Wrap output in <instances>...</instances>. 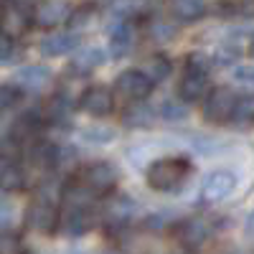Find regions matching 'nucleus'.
Returning a JSON list of instances; mask_svg holds the SVG:
<instances>
[{
    "mask_svg": "<svg viewBox=\"0 0 254 254\" xmlns=\"http://www.w3.org/2000/svg\"><path fill=\"white\" fill-rule=\"evenodd\" d=\"M190 173L188 158H163L147 168V186L153 190H176Z\"/></svg>",
    "mask_w": 254,
    "mask_h": 254,
    "instance_id": "1",
    "label": "nucleus"
},
{
    "mask_svg": "<svg viewBox=\"0 0 254 254\" xmlns=\"http://www.w3.org/2000/svg\"><path fill=\"white\" fill-rule=\"evenodd\" d=\"M208 92V76H206V59L201 54H190L186 59V71L178 81V97L183 102H198Z\"/></svg>",
    "mask_w": 254,
    "mask_h": 254,
    "instance_id": "2",
    "label": "nucleus"
},
{
    "mask_svg": "<svg viewBox=\"0 0 254 254\" xmlns=\"http://www.w3.org/2000/svg\"><path fill=\"white\" fill-rule=\"evenodd\" d=\"M79 181L87 186L97 198H102V196H110L112 190L117 188L120 173H117V168H112L110 163L99 160V163L84 165L81 171H79Z\"/></svg>",
    "mask_w": 254,
    "mask_h": 254,
    "instance_id": "3",
    "label": "nucleus"
},
{
    "mask_svg": "<svg viewBox=\"0 0 254 254\" xmlns=\"http://www.w3.org/2000/svg\"><path fill=\"white\" fill-rule=\"evenodd\" d=\"M237 104V92L229 87H216L206 92L203 97V120L211 125H224L231 120V112H234Z\"/></svg>",
    "mask_w": 254,
    "mask_h": 254,
    "instance_id": "4",
    "label": "nucleus"
},
{
    "mask_svg": "<svg viewBox=\"0 0 254 254\" xmlns=\"http://www.w3.org/2000/svg\"><path fill=\"white\" fill-rule=\"evenodd\" d=\"M150 92H153V81L147 79L145 71H137V69L122 71L115 81V94L127 102H142L145 97H150Z\"/></svg>",
    "mask_w": 254,
    "mask_h": 254,
    "instance_id": "5",
    "label": "nucleus"
},
{
    "mask_svg": "<svg viewBox=\"0 0 254 254\" xmlns=\"http://www.w3.org/2000/svg\"><path fill=\"white\" fill-rule=\"evenodd\" d=\"M33 23V10L28 5L10 3L0 8V33H5L10 38H20Z\"/></svg>",
    "mask_w": 254,
    "mask_h": 254,
    "instance_id": "6",
    "label": "nucleus"
},
{
    "mask_svg": "<svg viewBox=\"0 0 254 254\" xmlns=\"http://www.w3.org/2000/svg\"><path fill=\"white\" fill-rule=\"evenodd\" d=\"M26 224L33 231H38V234H51V231H56V226H59L56 203L49 201L46 196H38L26 211Z\"/></svg>",
    "mask_w": 254,
    "mask_h": 254,
    "instance_id": "7",
    "label": "nucleus"
},
{
    "mask_svg": "<svg viewBox=\"0 0 254 254\" xmlns=\"http://www.w3.org/2000/svg\"><path fill=\"white\" fill-rule=\"evenodd\" d=\"M176 237H178V244L186 247V249H198L208 242L211 237V224L201 216H188L183 219L178 226H176Z\"/></svg>",
    "mask_w": 254,
    "mask_h": 254,
    "instance_id": "8",
    "label": "nucleus"
},
{
    "mask_svg": "<svg viewBox=\"0 0 254 254\" xmlns=\"http://www.w3.org/2000/svg\"><path fill=\"white\" fill-rule=\"evenodd\" d=\"M71 15V8L66 0H38L33 8V23L41 28H56L66 23Z\"/></svg>",
    "mask_w": 254,
    "mask_h": 254,
    "instance_id": "9",
    "label": "nucleus"
},
{
    "mask_svg": "<svg viewBox=\"0 0 254 254\" xmlns=\"http://www.w3.org/2000/svg\"><path fill=\"white\" fill-rule=\"evenodd\" d=\"M79 107L84 112H89L92 117H107L115 110V94L102 87V84H94V87H87L79 97Z\"/></svg>",
    "mask_w": 254,
    "mask_h": 254,
    "instance_id": "10",
    "label": "nucleus"
},
{
    "mask_svg": "<svg viewBox=\"0 0 254 254\" xmlns=\"http://www.w3.org/2000/svg\"><path fill=\"white\" fill-rule=\"evenodd\" d=\"M92 224H94L92 206H66V211L59 214V226H61L64 234H69V237L87 234Z\"/></svg>",
    "mask_w": 254,
    "mask_h": 254,
    "instance_id": "11",
    "label": "nucleus"
},
{
    "mask_svg": "<svg viewBox=\"0 0 254 254\" xmlns=\"http://www.w3.org/2000/svg\"><path fill=\"white\" fill-rule=\"evenodd\" d=\"M79 46V33H71V31H64V33H51L41 41V56H66L71 51H76Z\"/></svg>",
    "mask_w": 254,
    "mask_h": 254,
    "instance_id": "12",
    "label": "nucleus"
},
{
    "mask_svg": "<svg viewBox=\"0 0 254 254\" xmlns=\"http://www.w3.org/2000/svg\"><path fill=\"white\" fill-rule=\"evenodd\" d=\"M234 188H237L234 173H229V171H214L211 176H206V181H203V196L208 201H221Z\"/></svg>",
    "mask_w": 254,
    "mask_h": 254,
    "instance_id": "13",
    "label": "nucleus"
},
{
    "mask_svg": "<svg viewBox=\"0 0 254 254\" xmlns=\"http://www.w3.org/2000/svg\"><path fill=\"white\" fill-rule=\"evenodd\" d=\"M110 41H112V54L115 59H122L130 54L132 44H135V26L130 18H120L110 31Z\"/></svg>",
    "mask_w": 254,
    "mask_h": 254,
    "instance_id": "14",
    "label": "nucleus"
},
{
    "mask_svg": "<svg viewBox=\"0 0 254 254\" xmlns=\"http://www.w3.org/2000/svg\"><path fill=\"white\" fill-rule=\"evenodd\" d=\"M51 81V71L46 66H23L15 71V84L20 89H28V92H41Z\"/></svg>",
    "mask_w": 254,
    "mask_h": 254,
    "instance_id": "15",
    "label": "nucleus"
},
{
    "mask_svg": "<svg viewBox=\"0 0 254 254\" xmlns=\"http://www.w3.org/2000/svg\"><path fill=\"white\" fill-rule=\"evenodd\" d=\"M44 117H41V112H36V110H31V112H23L15 122H13V130H10V135L15 137V140H20V142H26V140H33L38 132H41V127H44Z\"/></svg>",
    "mask_w": 254,
    "mask_h": 254,
    "instance_id": "16",
    "label": "nucleus"
},
{
    "mask_svg": "<svg viewBox=\"0 0 254 254\" xmlns=\"http://www.w3.org/2000/svg\"><path fill=\"white\" fill-rule=\"evenodd\" d=\"M71 99L66 94H56L51 97V102L46 104V112H44V120L51 122V125H69L71 120Z\"/></svg>",
    "mask_w": 254,
    "mask_h": 254,
    "instance_id": "17",
    "label": "nucleus"
},
{
    "mask_svg": "<svg viewBox=\"0 0 254 254\" xmlns=\"http://www.w3.org/2000/svg\"><path fill=\"white\" fill-rule=\"evenodd\" d=\"M171 13L181 23H193V20L203 18L206 3L203 0H171Z\"/></svg>",
    "mask_w": 254,
    "mask_h": 254,
    "instance_id": "18",
    "label": "nucleus"
},
{
    "mask_svg": "<svg viewBox=\"0 0 254 254\" xmlns=\"http://www.w3.org/2000/svg\"><path fill=\"white\" fill-rule=\"evenodd\" d=\"M0 188H3L5 193H15V190L26 188V171L15 160H10L8 165L0 168Z\"/></svg>",
    "mask_w": 254,
    "mask_h": 254,
    "instance_id": "19",
    "label": "nucleus"
},
{
    "mask_svg": "<svg viewBox=\"0 0 254 254\" xmlns=\"http://www.w3.org/2000/svg\"><path fill=\"white\" fill-rule=\"evenodd\" d=\"M171 61H168L165 56H153V59H147V64H145V74H147V79H150L153 84L155 81H163V79H168V76H171Z\"/></svg>",
    "mask_w": 254,
    "mask_h": 254,
    "instance_id": "20",
    "label": "nucleus"
},
{
    "mask_svg": "<svg viewBox=\"0 0 254 254\" xmlns=\"http://www.w3.org/2000/svg\"><path fill=\"white\" fill-rule=\"evenodd\" d=\"M102 64V51H97V49H87V51H81L74 61H71V69L76 71V74H89L92 69H97Z\"/></svg>",
    "mask_w": 254,
    "mask_h": 254,
    "instance_id": "21",
    "label": "nucleus"
},
{
    "mask_svg": "<svg viewBox=\"0 0 254 254\" xmlns=\"http://www.w3.org/2000/svg\"><path fill=\"white\" fill-rule=\"evenodd\" d=\"M231 120L239 122V125L254 122V97H252V94L237 97V104H234V112H231Z\"/></svg>",
    "mask_w": 254,
    "mask_h": 254,
    "instance_id": "22",
    "label": "nucleus"
},
{
    "mask_svg": "<svg viewBox=\"0 0 254 254\" xmlns=\"http://www.w3.org/2000/svg\"><path fill=\"white\" fill-rule=\"evenodd\" d=\"M125 122L130 125V127H147V125H153V110H147V107H132V110H127L125 112Z\"/></svg>",
    "mask_w": 254,
    "mask_h": 254,
    "instance_id": "23",
    "label": "nucleus"
},
{
    "mask_svg": "<svg viewBox=\"0 0 254 254\" xmlns=\"http://www.w3.org/2000/svg\"><path fill=\"white\" fill-rule=\"evenodd\" d=\"M18 99H20V89L18 87H13V84H0V112L10 110Z\"/></svg>",
    "mask_w": 254,
    "mask_h": 254,
    "instance_id": "24",
    "label": "nucleus"
},
{
    "mask_svg": "<svg viewBox=\"0 0 254 254\" xmlns=\"http://www.w3.org/2000/svg\"><path fill=\"white\" fill-rule=\"evenodd\" d=\"M20 249L23 247H20V237L18 234H13V231H8V229L0 231V254H15Z\"/></svg>",
    "mask_w": 254,
    "mask_h": 254,
    "instance_id": "25",
    "label": "nucleus"
},
{
    "mask_svg": "<svg viewBox=\"0 0 254 254\" xmlns=\"http://www.w3.org/2000/svg\"><path fill=\"white\" fill-rule=\"evenodd\" d=\"M20 140H15L13 135L10 137H3L0 140V158H5V160H15L20 155Z\"/></svg>",
    "mask_w": 254,
    "mask_h": 254,
    "instance_id": "26",
    "label": "nucleus"
},
{
    "mask_svg": "<svg viewBox=\"0 0 254 254\" xmlns=\"http://www.w3.org/2000/svg\"><path fill=\"white\" fill-rule=\"evenodd\" d=\"M15 56V38L0 33V64H8Z\"/></svg>",
    "mask_w": 254,
    "mask_h": 254,
    "instance_id": "27",
    "label": "nucleus"
},
{
    "mask_svg": "<svg viewBox=\"0 0 254 254\" xmlns=\"http://www.w3.org/2000/svg\"><path fill=\"white\" fill-rule=\"evenodd\" d=\"M160 112L165 115V120H183V117H186V110L178 107L176 102H165L163 107H160Z\"/></svg>",
    "mask_w": 254,
    "mask_h": 254,
    "instance_id": "28",
    "label": "nucleus"
},
{
    "mask_svg": "<svg viewBox=\"0 0 254 254\" xmlns=\"http://www.w3.org/2000/svg\"><path fill=\"white\" fill-rule=\"evenodd\" d=\"M150 33H153V38L168 41V38H171V33H173V28H171V26H165V23H155V26L150 28Z\"/></svg>",
    "mask_w": 254,
    "mask_h": 254,
    "instance_id": "29",
    "label": "nucleus"
},
{
    "mask_svg": "<svg viewBox=\"0 0 254 254\" xmlns=\"http://www.w3.org/2000/svg\"><path fill=\"white\" fill-rule=\"evenodd\" d=\"M10 216H13L10 203H8L5 198H0V224H8V221H10Z\"/></svg>",
    "mask_w": 254,
    "mask_h": 254,
    "instance_id": "30",
    "label": "nucleus"
},
{
    "mask_svg": "<svg viewBox=\"0 0 254 254\" xmlns=\"http://www.w3.org/2000/svg\"><path fill=\"white\" fill-rule=\"evenodd\" d=\"M237 79H239V81H247V84H254V66H242V69H237Z\"/></svg>",
    "mask_w": 254,
    "mask_h": 254,
    "instance_id": "31",
    "label": "nucleus"
},
{
    "mask_svg": "<svg viewBox=\"0 0 254 254\" xmlns=\"http://www.w3.org/2000/svg\"><path fill=\"white\" fill-rule=\"evenodd\" d=\"M247 234L254 239V211H252V214H249V219H247Z\"/></svg>",
    "mask_w": 254,
    "mask_h": 254,
    "instance_id": "32",
    "label": "nucleus"
},
{
    "mask_svg": "<svg viewBox=\"0 0 254 254\" xmlns=\"http://www.w3.org/2000/svg\"><path fill=\"white\" fill-rule=\"evenodd\" d=\"M13 3H20V5H33V3H38V0H13Z\"/></svg>",
    "mask_w": 254,
    "mask_h": 254,
    "instance_id": "33",
    "label": "nucleus"
},
{
    "mask_svg": "<svg viewBox=\"0 0 254 254\" xmlns=\"http://www.w3.org/2000/svg\"><path fill=\"white\" fill-rule=\"evenodd\" d=\"M249 54H252V56H254V41H252V46H249Z\"/></svg>",
    "mask_w": 254,
    "mask_h": 254,
    "instance_id": "34",
    "label": "nucleus"
}]
</instances>
